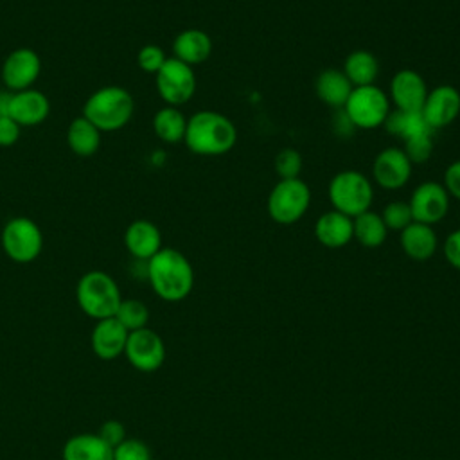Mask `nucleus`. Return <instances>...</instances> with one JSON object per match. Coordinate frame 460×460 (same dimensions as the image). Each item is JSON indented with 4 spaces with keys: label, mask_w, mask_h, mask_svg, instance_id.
I'll use <instances>...</instances> for the list:
<instances>
[{
    "label": "nucleus",
    "mask_w": 460,
    "mask_h": 460,
    "mask_svg": "<svg viewBox=\"0 0 460 460\" xmlns=\"http://www.w3.org/2000/svg\"><path fill=\"white\" fill-rule=\"evenodd\" d=\"M97 435H99L111 449L117 447L124 438H128V437H126V428H124V424L119 422V420H106V422L99 428Z\"/></svg>",
    "instance_id": "f704fd0d"
},
{
    "label": "nucleus",
    "mask_w": 460,
    "mask_h": 460,
    "mask_svg": "<svg viewBox=\"0 0 460 460\" xmlns=\"http://www.w3.org/2000/svg\"><path fill=\"white\" fill-rule=\"evenodd\" d=\"M327 192L332 208L349 217H356L370 210L374 201L372 181L354 169L336 172L329 181Z\"/></svg>",
    "instance_id": "39448f33"
},
{
    "label": "nucleus",
    "mask_w": 460,
    "mask_h": 460,
    "mask_svg": "<svg viewBox=\"0 0 460 460\" xmlns=\"http://www.w3.org/2000/svg\"><path fill=\"white\" fill-rule=\"evenodd\" d=\"M433 146H435L433 133H424V135L404 140L402 151L406 153L410 162L415 165V164H424L429 160V156L433 153Z\"/></svg>",
    "instance_id": "2f4dec72"
},
{
    "label": "nucleus",
    "mask_w": 460,
    "mask_h": 460,
    "mask_svg": "<svg viewBox=\"0 0 460 460\" xmlns=\"http://www.w3.org/2000/svg\"><path fill=\"white\" fill-rule=\"evenodd\" d=\"M75 296L81 311L97 320L111 318L115 316L122 296L117 282L113 280L111 275L101 270H92L86 271L75 288Z\"/></svg>",
    "instance_id": "20e7f679"
},
{
    "label": "nucleus",
    "mask_w": 460,
    "mask_h": 460,
    "mask_svg": "<svg viewBox=\"0 0 460 460\" xmlns=\"http://www.w3.org/2000/svg\"><path fill=\"white\" fill-rule=\"evenodd\" d=\"M413 172V164L402 151V147H385L381 149L372 164V178L374 181L386 189V190H397L402 189Z\"/></svg>",
    "instance_id": "f8f14e48"
},
{
    "label": "nucleus",
    "mask_w": 460,
    "mask_h": 460,
    "mask_svg": "<svg viewBox=\"0 0 460 460\" xmlns=\"http://www.w3.org/2000/svg\"><path fill=\"white\" fill-rule=\"evenodd\" d=\"M381 217L388 230H397V232H402L413 221L408 201H399V199L386 203L381 212Z\"/></svg>",
    "instance_id": "7c9ffc66"
},
{
    "label": "nucleus",
    "mask_w": 460,
    "mask_h": 460,
    "mask_svg": "<svg viewBox=\"0 0 460 460\" xmlns=\"http://www.w3.org/2000/svg\"><path fill=\"white\" fill-rule=\"evenodd\" d=\"M428 84L424 77L410 68H402L394 74L390 81L388 99L395 110L402 111H420L428 97Z\"/></svg>",
    "instance_id": "4468645a"
},
{
    "label": "nucleus",
    "mask_w": 460,
    "mask_h": 460,
    "mask_svg": "<svg viewBox=\"0 0 460 460\" xmlns=\"http://www.w3.org/2000/svg\"><path fill=\"white\" fill-rule=\"evenodd\" d=\"M128 334L129 331L115 316L97 320L92 331V349L95 356L110 361L124 354Z\"/></svg>",
    "instance_id": "a211bd4d"
},
{
    "label": "nucleus",
    "mask_w": 460,
    "mask_h": 460,
    "mask_svg": "<svg viewBox=\"0 0 460 460\" xmlns=\"http://www.w3.org/2000/svg\"><path fill=\"white\" fill-rule=\"evenodd\" d=\"M101 131L83 115L75 117L66 128V144L77 156H92L101 147Z\"/></svg>",
    "instance_id": "393cba45"
},
{
    "label": "nucleus",
    "mask_w": 460,
    "mask_h": 460,
    "mask_svg": "<svg viewBox=\"0 0 460 460\" xmlns=\"http://www.w3.org/2000/svg\"><path fill=\"white\" fill-rule=\"evenodd\" d=\"M420 111L433 131L447 128L460 117V92L451 84L435 86L428 92Z\"/></svg>",
    "instance_id": "2eb2a0df"
},
{
    "label": "nucleus",
    "mask_w": 460,
    "mask_h": 460,
    "mask_svg": "<svg viewBox=\"0 0 460 460\" xmlns=\"http://www.w3.org/2000/svg\"><path fill=\"white\" fill-rule=\"evenodd\" d=\"M11 95L13 92H0V117H9Z\"/></svg>",
    "instance_id": "58836bf2"
},
{
    "label": "nucleus",
    "mask_w": 460,
    "mask_h": 460,
    "mask_svg": "<svg viewBox=\"0 0 460 460\" xmlns=\"http://www.w3.org/2000/svg\"><path fill=\"white\" fill-rule=\"evenodd\" d=\"M183 142L194 155L221 156L235 146L237 128L219 111L199 110L187 119Z\"/></svg>",
    "instance_id": "f03ea898"
},
{
    "label": "nucleus",
    "mask_w": 460,
    "mask_h": 460,
    "mask_svg": "<svg viewBox=\"0 0 460 460\" xmlns=\"http://www.w3.org/2000/svg\"><path fill=\"white\" fill-rule=\"evenodd\" d=\"M124 246L137 261H149L162 246V232L149 219H135L124 232Z\"/></svg>",
    "instance_id": "f3484780"
},
{
    "label": "nucleus",
    "mask_w": 460,
    "mask_h": 460,
    "mask_svg": "<svg viewBox=\"0 0 460 460\" xmlns=\"http://www.w3.org/2000/svg\"><path fill=\"white\" fill-rule=\"evenodd\" d=\"M115 318L131 332V331L146 327V323L149 320V309L142 300H137V298L124 300L122 298V302L115 313Z\"/></svg>",
    "instance_id": "c85d7f7f"
},
{
    "label": "nucleus",
    "mask_w": 460,
    "mask_h": 460,
    "mask_svg": "<svg viewBox=\"0 0 460 460\" xmlns=\"http://www.w3.org/2000/svg\"><path fill=\"white\" fill-rule=\"evenodd\" d=\"M383 126L390 135L399 137L402 142L424 133H433V129L424 120L422 111H402V110L392 111L390 110Z\"/></svg>",
    "instance_id": "bb28decb"
},
{
    "label": "nucleus",
    "mask_w": 460,
    "mask_h": 460,
    "mask_svg": "<svg viewBox=\"0 0 460 460\" xmlns=\"http://www.w3.org/2000/svg\"><path fill=\"white\" fill-rule=\"evenodd\" d=\"M352 235L365 248H377L386 241L388 228L381 217V214L374 210H367L356 217H352Z\"/></svg>",
    "instance_id": "a878e982"
},
{
    "label": "nucleus",
    "mask_w": 460,
    "mask_h": 460,
    "mask_svg": "<svg viewBox=\"0 0 460 460\" xmlns=\"http://www.w3.org/2000/svg\"><path fill=\"white\" fill-rule=\"evenodd\" d=\"M133 95L122 86H102L95 90L83 106L86 117L101 133L122 129L133 117Z\"/></svg>",
    "instance_id": "7ed1b4c3"
},
{
    "label": "nucleus",
    "mask_w": 460,
    "mask_h": 460,
    "mask_svg": "<svg viewBox=\"0 0 460 460\" xmlns=\"http://www.w3.org/2000/svg\"><path fill=\"white\" fill-rule=\"evenodd\" d=\"M352 84L347 79V75L343 74V70L338 68H325L316 75L314 81V92L316 97L325 102L331 108L341 110L343 104L347 102L350 92H352Z\"/></svg>",
    "instance_id": "4be33fe9"
},
{
    "label": "nucleus",
    "mask_w": 460,
    "mask_h": 460,
    "mask_svg": "<svg viewBox=\"0 0 460 460\" xmlns=\"http://www.w3.org/2000/svg\"><path fill=\"white\" fill-rule=\"evenodd\" d=\"M165 61H167V56L160 45H153V43L144 45L137 54L138 68L147 74H156Z\"/></svg>",
    "instance_id": "473e14b6"
},
{
    "label": "nucleus",
    "mask_w": 460,
    "mask_h": 460,
    "mask_svg": "<svg viewBox=\"0 0 460 460\" xmlns=\"http://www.w3.org/2000/svg\"><path fill=\"white\" fill-rule=\"evenodd\" d=\"M212 54V40L201 29H185L172 41V58L196 66L205 63Z\"/></svg>",
    "instance_id": "aec40b11"
},
{
    "label": "nucleus",
    "mask_w": 460,
    "mask_h": 460,
    "mask_svg": "<svg viewBox=\"0 0 460 460\" xmlns=\"http://www.w3.org/2000/svg\"><path fill=\"white\" fill-rule=\"evenodd\" d=\"M63 460H113V449L97 433H79L65 442Z\"/></svg>",
    "instance_id": "5701e85b"
},
{
    "label": "nucleus",
    "mask_w": 460,
    "mask_h": 460,
    "mask_svg": "<svg viewBox=\"0 0 460 460\" xmlns=\"http://www.w3.org/2000/svg\"><path fill=\"white\" fill-rule=\"evenodd\" d=\"M146 277L153 291L165 302L187 298L194 288L190 261L176 248H162L146 262Z\"/></svg>",
    "instance_id": "f257e3e1"
},
{
    "label": "nucleus",
    "mask_w": 460,
    "mask_h": 460,
    "mask_svg": "<svg viewBox=\"0 0 460 460\" xmlns=\"http://www.w3.org/2000/svg\"><path fill=\"white\" fill-rule=\"evenodd\" d=\"M442 252H444L446 261L453 268L460 270V228L447 234V237L444 239V244H442Z\"/></svg>",
    "instance_id": "c9c22d12"
},
{
    "label": "nucleus",
    "mask_w": 460,
    "mask_h": 460,
    "mask_svg": "<svg viewBox=\"0 0 460 460\" xmlns=\"http://www.w3.org/2000/svg\"><path fill=\"white\" fill-rule=\"evenodd\" d=\"M311 205V189L300 178L279 180L268 194V216L284 226L298 223Z\"/></svg>",
    "instance_id": "423d86ee"
},
{
    "label": "nucleus",
    "mask_w": 460,
    "mask_h": 460,
    "mask_svg": "<svg viewBox=\"0 0 460 460\" xmlns=\"http://www.w3.org/2000/svg\"><path fill=\"white\" fill-rule=\"evenodd\" d=\"M401 248L406 257L413 261H428L435 255L438 248V237L431 225L411 221L401 232Z\"/></svg>",
    "instance_id": "412c9836"
},
{
    "label": "nucleus",
    "mask_w": 460,
    "mask_h": 460,
    "mask_svg": "<svg viewBox=\"0 0 460 460\" xmlns=\"http://www.w3.org/2000/svg\"><path fill=\"white\" fill-rule=\"evenodd\" d=\"M343 74L350 81V84L356 86H368L376 84L379 75V59L365 49L352 50L343 63Z\"/></svg>",
    "instance_id": "b1692460"
},
{
    "label": "nucleus",
    "mask_w": 460,
    "mask_h": 460,
    "mask_svg": "<svg viewBox=\"0 0 460 460\" xmlns=\"http://www.w3.org/2000/svg\"><path fill=\"white\" fill-rule=\"evenodd\" d=\"M41 74V59L34 49L20 47L7 54L2 65V79L9 92L32 88Z\"/></svg>",
    "instance_id": "ddd939ff"
},
{
    "label": "nucleus",
    "mask_w": 460,
    "mask_h": 460,
    "mask_svg": "<svg viewBox=\"0 0 460 460\" xmlns=\"http://www.w3.org/2000/svg\"><path fill=\"white\" fill-rule=\"evenodd\" d=\"M113 460H151V449L138 438H124L113 447Z\"/></svg>",
    "instance_id": "72a5a7b5"
},
{
    "label": "nucleus",
    "mask_w": 460,
    "mask_h": 460,
    "mask_svg": "<svg viewBox=\"0 0 460 460\" xmlns=\"http://www.w3.org/2000/svg\"><path fill=\"white\" fill-rule=\"evenodd\" d=\"M50 113L49 97L34 88L13 92L9 104V117L20 126H40Z\"/></svg>",
    "instance_id": "dca6fc26"
},
{
    "label": "nucleus",
    "mask_w": 460,
    "mask_h": 460,
    "mask_svg": "<svg viewBox=\"0 0 460 460\" xmlns=\"http://www.w3.org/2000/svg\"><path fill=\"white\" fill-rule=\"evenodd\" d=\"M314 237L325 248L347 246L354 239L352 217H349L334 208L329 212H323L314 223Z\"/></svg>",
    "instance_id": "6ab92c4d"
},
{
    "label": "nucleus",
    "mask_w": 460,
    "mask_h": 460,
    "mask_svg": "<svg viewBox=\"0 0 460 460\" xmlns=\"http://www.w3.org/2000/svg\"><path fill=\"white\" fill-rule=\"evenodd\" d=\"M302 155L295 147H284L275 155V172L280 180H291V178H300L302 172Z\"/></svg>",
    "instance_id": "c756f323"
},
{
    "label": "nucleus",
    "mask_w": 460,
    "mask_h": 460,
    "mask_svg": "<svg viewBox=\"0 0 460 460\" xmlns=\"http://www.w3.org/2000/svg\"><path fill=\"white\" fill-rule=\"evenodd\" d=\"M124 356L140 372H153L164 365V340L149 327L131 331L124 347Z\"/></svg>",
    "instance_id": "9b49d317"
},
{
    "label": "nucleus",
    "mask_w": 460,
    "mask_h": 460,
    "mask_svg": "<svg viewBox=\"0 0 460 460\" xmlns=\"http://www.w3.org/2000/svg\"><path fill=\"white\" fill-rule=\"evenodd\" d=\"M442 185L446 187L449 198H455L460 201V160H455L446 167Z\"/></svg>",
    "instance_id": "e433bc0d"
},
{
    "label": "nucleus",
    "mask_w": 460,
    "mask_h": 460,
    "mask_svg": "<svg viewBox=\"0 0 460 460\" xmlns=\"http://www.w3.org/2000/svg\"><path fill=\"white\" fill-rule=\"evenodd\" d=\"M187 129V117L180 111V108L165 106L160 108L153 117V131L165 144L183 142Z\"/></svg>",
    "instance_id": "cd10ccee"
},
{
    "label": "nucleus",
    "mask_w": 460,
    "mask_h": 460,
    "mask_svg": "<svg viewBox=\"0 0 460 460\" xmlns=\"http://www.w3.org/2000/svg\"><path fill=\"white\" fill-rule=\"evenodd\" d=\"M0 243L11 261L27 264L40 257L43 250V232L34 219L16 216L4 225Z\"/></svg>",
    "instance_id": "6e6552de"
},
{
    "label": "nucleus",
    "mask_w": 460,
    "mask_h": 460,
    "mask_svg": "<svg viewBox=\"0 0 460 460\" xmlns=\"http://www.w3.org/2000/svg\"><path fill=\"white\" fill-rule=\"evenodd\" d=\"M20 126L11 117H0V147H9L20 138Z\"/></svg>",
    "instance_id": "4c0bfd02"
},
{
    "label": "nucleus",
    "mask_w": 460,
    "mask_h": 460,
    "mask_svg": "<svg viewBox=\"0 0 460 460\" xmlns=\"http://www.w3.org/2000/svg\"><path fill=\"white\" fill-rule=\"evenodd\" d=\"M341 111L358 129H377L390 113L388 93L376 84L352 88Z\"/></svg>",
    "instance_id": "0eeeda50"
},
{
    "label": "nucleus",
    "mask_w": 460,
    "mask_h": 460,
    "mask_svg": "<svg viewBox=\"0 0 460 460\" xmlns=\"http://www.w3.org/2000/svg\"><path fill=\"white\" fill-rule=\"evenodd\" d=\"M449 203H451V198L446 187L431 180L419 183L413 189L408 201L413 221L431 225V226L440 223L447 216Z\"/></svg>",
    "instance_id": "9d476101"
},
{
    "label": "nucleus",
    "mask_w": 460,
    "mask_h": 460,
    "mask_svg": "<svg viewBox=\"0 0 460 460\" xmlns=\"http://www.w3.org/2000/svg\"><path fill=\"white\" fill-rule=\"evenodd\" d=\"M155 75L158 95L167 106L178 108L189 102L196 93L194 68L176 58H167L164 66Z\"/></svg>",
    "instance_id": "1a4fd4ad"
}]
</instances>
